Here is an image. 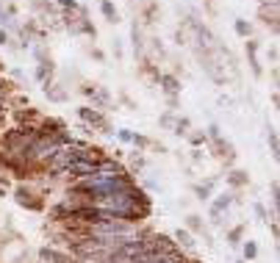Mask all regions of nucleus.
<instances>
[{"instance_id":"nucleus-6","label":"nucleus","mask_w":280,"mask_h":263,"mask_svg":"<svg viewBox=\"0 0 280 263\" xmlns=\"http://www.w3.org/2000/svg\"><path fill=\"white\" fill-rule=\"evenodd\" d=\"M100 8H103V14H106V20H109V23H117V20H119V17H117V8L111 6L109 0H103Z\"/></svg>"},{"instance_id":"nucleus-8","label":"nucleus","mask_w":280,"mask_h":263,"mask_svg":"<svg viewBox=\"0 0 280 263\" xmlns=\"http://www.w3.org/2000/svg\"><path fill=\"white\" fill-rule=\"evenodd\" d=\"M45 92H47V97H50V100H64V97H67L61 89H53V86H45Z\"/></svg>"},{"instance_id":"nucleus-21","label":"nucleus","mask_w":280,"mask_h":263,"mask_svg":"<svg viewBox=\"0 0 280 263\" xmlns=\"http://www.w3.org/2000/svg\"><path fill=\"white\" fill-rule=\"evenodd\" d=\"M202 141H205V136H200V133H197V136H192V144H202Z\"/></svg>"},{"instance_id":"nucleus-4","label":"nucleus","mask_w":280,"mask_h":263,"mask_svg":"<svg viewBox=\"0 0 280 263\" xmlns=\"http://www.w3.org/2000/svg\"><path fill=\"white\" fill-rule=\"evenodd\" d=\"M161 83H164V89L169 92V97H175V94H178V89H180L178 78H172V75H164V78H161Z\"/></svg>"},{"instance_id":"nucleus-12","label":"nucleus","mask_w":280,"mask_h":263,"mask_svg":"<svg viewBox=\"0 0 280 263\" xmlns=\"http://www.w3.org/2000/svg\"><path fill=\"white\" fill-rule=\"evenodd\" d=\"M236 33H241V36H247V33H250V25L244 23V20H236Z\"/></svg>"},{"instance_id":"nucleus-14","label":"nucleus","mask_w":280,"mask_h":263,"mask_svg":"<svg viewBox=\"0 0 280 263\" xmlns=\"http://www.w3.org/2000/svg\"><path fill=\"white\" fill-rule=\"evenodd\" d=\"M244 255H247V258H255V255H258V249H255V244H252V241L244 247Z\"/></svg>"},{"instance_id":"nucleus-22","label":"nucleus","mask_w":280,"mask_h":263,"mask_svg":"<svg viewBox=\"0 0 280 263\" xmlns=\"http://www.w3.org/2000/svg\"><path fill=\"white\" fill-rule=\"evenodd\" d=\"M6 42H8V36H6L3 31H0V45H6Z\"/></svg>"},{"instance_id":"nucleus-16","label":"nucleus","mask_w":280,"mask_h":263,"mask_svg":"<svg viewBox=\"0 0 280 263\" xmlns=\"http://www.w3.org/2000/svg\"><path fill=\"white\" fill-rule=\"evenodd\" d=\"M175 128H178L175 133H186V128H189V119H180V122L175 125Z\"/></svg>"},{"instance_id":"nucleus-11","label":"nucleus","mask_w":280,"mask_h":263,"mask_svg":"<svg viewBox=\"0 0 280 263\" xmlns=\"http://www.w3.org/2000/svg\"><path fill=\"white\" fill-rule=\"evenodd\" d=\"M178 241L183 244V247H189V249L195 247V241H192V236H189V233H183V230H178Z\"/></svg>"},{"instance_id":"nucleus-13","label":"nucleus","mask_w":280,"mask_h":263,"mask_svg":"<svg viewBox=\"0 0 280 263\" xmlns=\"http://www.w3.org/2000/svg\"><path fill=\"white\" fill-rule=\"evenodd\" d=\"M266 136H269V144H272V155H278V136H275L272 128H269V133H266Z\"/></svg>"},{"instance_id":"nucleus-7","label":"nucleus","mask_w":280,"mask_h":263,"mask_svg":"<svg viewBox=\"0 0 280 263\" xmlns=\"http://www.w3.org/2000/svg\"><path fill=\"white\" fill-rule=\"evenodd\" d=\"M227 183H230V186H244V183H247V175H244V172H230Z\"/></svg>"},{"instance_id":"nucleus-1","label":"nucleus","mask_w":280,"mask_h":263,"mask_svg":"<svg viewBox=\"0 0 280 263\" xmlns=\"http://www.w3.org/2000/svg\"><path fill=\"white\" fill-rule=\"evenodd\" d=\"M81 119H84V122H89V125H94V128H100L103 133H111L109 119H106L103 114H97V111H92V108H81Z\"/></svg>"},{"instance_id":"nucleus-18","label":"nucleus","mask_w":280,"mask_h":263,"mask_svg":"<svg viewBox=\"0 0 280 263\" xmlns=\"http://www.w3.org/2000/svg\"><path fill=\"white\" fill-rule=\"evenodd\" d=\"M131 141H136V144H139V147H147V139H144V136H133Z\"/></svg>"},{"instance_id":"nucleus-9","label":"nucleus","mask_w":280,"mask_h":263,"mask_svg":"<svg viewBox=\"0 0 280 263\" xmlns=\"http://www.w3.org/2000/svg\"><path fill=\"white\" fill-rule=\"evenodd\" d=\"M50 72H53V64H50V61H42V67L36 70V75H39V80H45Z\"/></svg>"},{"instance_id":"nucleus-10","label":"nucleus","mask_w":280,"mask_h":263,"mask_svg":"<svg viewBox=\"0 0 280 263\" xmlns=\"http://www.w3.org/2000/svg\"><path fill=\"white\" fill-rule=\"evenodd\" d=\"M133 50L141 53V31H139V25H133Z\"/></svg>"},{"instance_id":"nucleus-2","label":"nucleus","mask_w":280,"mask_h":263,"mask_svg":"<svg viewBox=\"0 0 280 263\" xmlns=\"http://www.w3.org/2000/svg\"><path fill=\"white\" fill-rule=\"evenodd\" d=\"M247 55H250V70L261 75V64H258V45L255 42H247Z\"/></svg>"},{"instance_id":"nucleus-19","label":"nucleus","mask_w":280,"mask_h":263,"mask_svg":"<svg viewBox=\"0 0 280 263\" xmlns=\"http://www.w3.org/2000/svg\"><path fill=\"white\" fill-rule=\"evenodd\" d=\"M161 125H164V128H172V116L164 114V116H161Z\"/></svg>"},{"instance_id":"nucleus-5","label":"nucleus","mask_w":280,"mask_h":263,"mask_svg":"<svg viewBox=\"0 0 280 263\" xmlns=\"http://www.w3.org/2000/svg\"><path fill=\"white\" fill-rule=\"evenodd\" d=\"M227 205H230V197H219V200H217V202H214V208H211V216L217 219V216H219V213H222V210H225V208H227Z\"/></svg>"},{"instance_id":"nucleus-3","label":"nucleus","mask_w":280,"mask_h":263,"mask_svg":"<svg viewBox=\"0 0 280 263\" xmlns=\"http://www.w3.org/2000/svg\"><path fill=\"white\" fill-rule=\"evenodd\" d=\"M17 202H20V205H28V208H42V202L39 200H33V194L31 191H17Z\"/></svg>"},{"instance_id":"nucleus-20","label":"nucleus","mask_w":280,"mask_h":263,"mask_svg":"<svg viewBox=\"0 0 280 263\" xmlns=\"http://www.w3.org/2000/svg\"><path fill=\"white\" fill-rule=\"evenodd\" d=\"M119 139H122V141H131L133 136H131V133H128V131H119Z\"/></svg>"},{"instance_id":"nucleus-15","label":"nucleus","mask_w":280,"mask_h":263,"mask_svg":"<svg viewBox=\"0 0 280 263\" xmlns=\"http://www.w3.org/2000/svg\"><path fill=\"white\" fill-rule=\"evenodd\" d=\"M189 227H192V230H200V216H189Z\"/></svg>"},{"instance_id":"nucleus-17","label":"nucleus","mask_w":280,"mask_h":263,"mask_svg":"<svg viewBox=\"0 0 280 263\" xmlns=\"http://www.w3.org/2000/svg\"><path fill=\"white\" fill-rule=\"evenodd\" d=\"M239 238H241V227H236V230L230 233V244H236V241H239Z\"/></svg>"}]
</instances>
